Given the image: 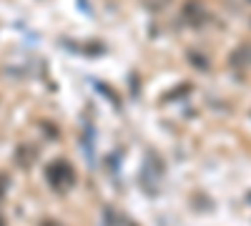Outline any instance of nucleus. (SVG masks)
Returning a JSON list of instances; mask_svg holds the SVG:
<instances>
[{"label":"nucleus","mask_w":251,"mask_h":226,"mask_svg":"<svg viewBox=\"0 0 251 226\" xmlns=\"http://www.w3.org/2000/svg\"><path fill=\"white\" fill-rule=\"evenodd\" d=\"M48 181H50L53 189L66 191L68 186H73V169L68 166L66 161H55L53 166L48 169Z\"/></svg>","instance_id":"1"},{"label":"nucleus","mask_w":251,"mask_h":226,"mask_svg":"<svg viewBox=\"0 0 251 226\" xmlns=\"http://www.w3.org/2000/svg\"><path fill=\"white\" fill-rule=\"evenodd\" d=\"M203 55H199V53H188V60H191V63H196L199 68H206L208 63H206V60H201Z\"/></svg>","instance_id":"2"},{"label":"nucleus","mask_w":251,"mask_h":226,"mask_svg":"<svg viewBox=\"0 0 251 226\" xmlns=\"http://www.w3.org/2000/svg\"><path fill=\"white\" fill-rule=\"evenodd\" d=\"M166 3H169V0H146V5H149L151 10H161Z\"/></svg>","instance_id":"3"},{"label":"nucleus","mask_w":251,"mask_h":226,"mask_svg":"<svg viewBox=\"0 0 251 226\" xmlns=\"http://www.w3.org/2000/svg\"><path fill=\"white\" fill-rule=\"evenodd\" d=\"M5 189H8V178H5V176H0V199H3Z\"/></svg>","instance_id":"4"},{"label":"nucleus","mask_w":251,"mask_h":226,"mask_svg":"<svg viewBox=\"0 0 251 226\" xmlns=\"http://www.w3.org/2000/svg\"><path fill=\"white\" fill-rule=\"evenodd\" d=\"M0 226H5V224H3V219H0Z\"/></svg>","instance_id":"5"}]
</instances>
